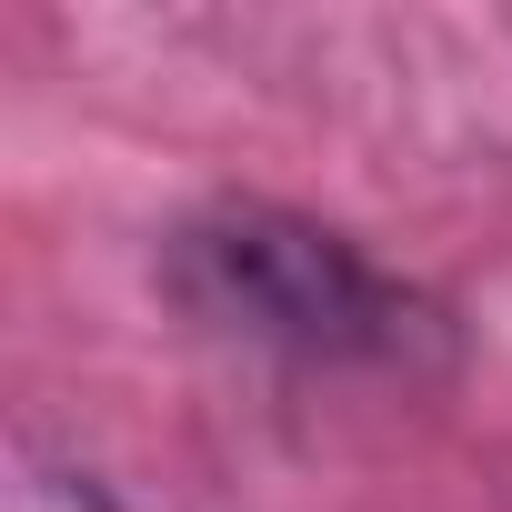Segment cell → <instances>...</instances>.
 <instances>
[{"mask_svg": "<svg viewBox=\"0 0 512 512\" xmlns=\"http://www.w3.org/2000/svg\"><path fill=\"white\" fill-rule=\"evenodd\" d=\"M171 282L201 322H221L241 342H272L292 362H382V372H402L442 342V322L392 272H372L352 241H332L312 221H282V211L191 221L181 251H171Z\"/></svg>", "mask_w": 512, "mask_h": 512, "instance_id": "6da1fadb", "label": "cell"}, {"mask_svg": "<svg viewBox=\"0 0 512 512\" xmlns=\"http://www.w3.org/2000/svg\"><path fill=\"white\" fill-rule=\"evenodd\" d=\"M21 512H111V502H101L91 482H31V492H21Z\"/></svg>", "mask_w": 512, "mask_h": 512, "instance_id": "7a4b0ae2", "label": "cell"}]
</instances>
